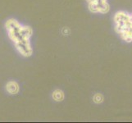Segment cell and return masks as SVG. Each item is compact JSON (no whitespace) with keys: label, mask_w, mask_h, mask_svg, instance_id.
<instances>
[{"label":"cell","mask_w":132,"mask_h":123,"mask_svg":"<svg viewBox=\"0 0 132 123\" xmlns=\"http://www.w3.org/2000/svg\"><path fill=\"white\" fill-rule=\"evenodd\" d=\"M53 99L57 102H61L64 99V93L60 89H56L53 93Z\"/></svg>","instance_id":"obj_5"},{"label":"cell","mask_w":132,"mask_h":123,"mask_svg":"<svg viewBox=\"0 0 132 123\" xmlns=\"http://www.w3.org/2000/svg\"><path fill=\"white\" fill-rule=\"evenodd\" d=\"M6 89L10 94H16L19 91V85L16 81H9L6 85Z\"/></svg>","instance_id":"obj_4"},{"label":"cell","mask_w":132,"mask_h":123,"mask_svg":"<svg viewBox=\"0 0 132 123\" xmlns=\"http://www.w3.org/2000/svg\"><path fill=\"white\" fill-rule=\"evenodd\" d=\"M93 99L95 103H101L103 102V96L101 94H95L93 97Z\"/></svg>","instance_id":"obj_6"},{"label":"cell","mask_w":132,"mask_h":123,"mask_svg":"<svg viewBox=\"0 0 132 123\" xmlns=\"http://www.w3.org/2000/svg\"><path fill=\"white\" fill-rule=\"evenodd\" d=\"M89 9L94 13H107L110 10V6L107 0H94L88 3Z\"/></svg>","instance_id":"obj_3"},{"label":"cell","mask_w":132,"mask_h":123,"mask_svg":"<svg viewBox=\"0 0 132 123\" xmlns=\"http://www.w3.org/2000/svg\"><path fill=\"white\" fill-rule=\"evenodd\" d=\"M115 29L121 38L126 41H132V17L126 12H118L114 16Z\"/></svg>","instance_id":"obj_2"},{"label":"cell","mask_w":132,"mask_h":123,"mask_svg":"<svg viewBox=\"0 0 132 123\" xmlns=\"http://www.w3.org/2000/svg\"><path fill=\"white\" fill-rule=\"evenodd\" d=\"M5 27L8 37L14 44L16 48L21 56L30 57L33 53L30 45V37L33 30L30 26L20 24L16 20L9 19L6 21Z\"/></svg>","instance_id":"obj_1"}]
</instances>
